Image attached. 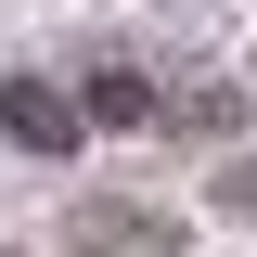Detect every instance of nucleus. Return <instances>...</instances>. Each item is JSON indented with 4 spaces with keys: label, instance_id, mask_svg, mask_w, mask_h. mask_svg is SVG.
Returning <instances> with one entry per match:
<instances>
[{
    "label": "nucleus",
    "instance_id": "obj_4",
    "mask_svg": "<svg viewBox=\"0 0 257 257\" xmlns=\"http://www.w3.org/2000/svg\"><path fill=\"white\" fill-rule=\"evenodd\" d=\"M219 193H231V206H244V219H257V167H231V180H219Z\"/></svg>",
    "mask_w": 257,
    "mask_h": 257
},
{
    "label": "nucleus",
    "instance_id": "obj_2",
    "mask_svg": "<svg viewBox=\"0 0 257 257\" xmlns=\"http://www.w3.org/2000/svg\"><path fill=\"white\" fill-rule=\"evenodd\" d=\"M77 244H90V257H167L180 231H167L155 206H90V219H77Z\"/></svg>",
    "mask_w": 257,
    "mask_h": 257
},
{
    "label": "nucleus",
    "instance_id": "obj_3",
    "mask_svg": "<svg viewBox=\"0 0 257 257\" xmlns=\"http://www.w3.org/2000/svg\"><path fill=\"white\" fill-rule=\"evenodd\" d=\"M90 116H116V128H155L167 103H155V77H128V64H103V77H90Z\"/></svg>",
    "mask_w": 257,
    "mask_h": 257
},
{
    "label": "nucleus",
    "instance_id": "obj_1",
    "mask_svg": "<svg viewBox=\"0 0 257 257\" xmlns=\"http://www.w3.org/2000/svg\"><path fill=\"white\" fill-rule=\"evenodd\" d=\"M0 128H13L26 155H77V128H90V103H64L52 77H13V90H0Z\"/></svg>",
    "mask_w": 257,
    "mask_h": 257
}]
</instances>
